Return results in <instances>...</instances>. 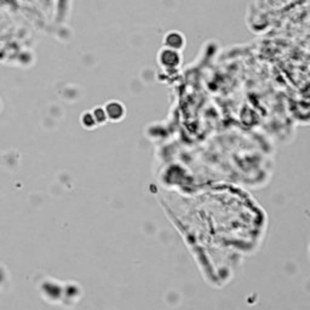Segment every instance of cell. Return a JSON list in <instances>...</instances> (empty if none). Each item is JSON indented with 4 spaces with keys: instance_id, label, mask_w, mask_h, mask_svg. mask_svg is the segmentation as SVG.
<instances>
[{
    "instance_id": "obj_1",
    "label": "cell",
    "mask_w": 310,
    "mask_h": 310,
    "mask_svg": "<svg viewBox=\"0 0 310 310\" xmlns=\"http://www.w3.org/2000/svg\"><path fill=\"white\" fill-rule=\"evenodd\" d=\"M109 123H120L126 116V107L116 99H111L103 106Z\"/></svg>"
},
{
    "instance_id": "obj_2",
    "label": "cell",
    "mask_w": 310,
    "mask_h": 310,
    "mask_svg": "<svg viewBox=\"0 0 310 310\" xmlns=\"http://www.w3.org/2000/svg\"><path fill=\"white\" fill-rule=\"evenodd\" d=\"M159 62L163 67L176 68L180 63V55L177 50L166 48L159 53Z\"/></svg>"
},
{
    "instance_id": "obj_3",
    "label": "cell",
    "mask_w": 310,
    "mask_h": 310,
    "mask_svg": "<svg viewBox=\"0 0 310 310\" xmlns=\"http://www.w3.org/2000/svg\"><path fill=\"white\" fill-rule=\"evenodd\" d=\"M163 44H165L167 49H172V50L178 51L184 45V38L179 33H177V32H172V33L167 34Z\"/></svg>"
},
{
    "instance_id": "obj_4",
    "label": "cell",
    "mask_w": 310,
    "mask_h": 310,
    "mask_svg": "<svg viewBox=\"0 0 310 310\" xmlns=\"http://www.w3.org/2000/svg\"><path fill=\"white\" fill-rule=\"evenodd\" d=\"M80 124L85 130H94L97 128V123L91 111H85L80 115Z\"/></svg>"
},
{
    "instance_id": "obj_5",
    "label": "cell",
    "mask_w": 310,
    "mask_h": 310,
    "mask_svg": "<svg viewBox=\"0 0 310 310\" xmlns=\"http://www.w3.org/2000/svg\"><path fill=\"white\" fill-rule=\"evenodd\" d=\"M91 112H92V114H94V118H95V120H96L97 126H103L104 124L108 123L106 111H104V108L102 106L95 107L94 109H91Z\"/></svg>"
}]
</instances>
